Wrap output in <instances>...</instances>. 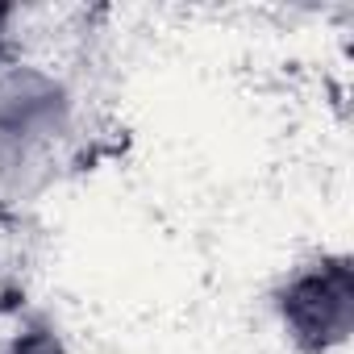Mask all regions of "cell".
Here are the masks:
<instances>
[{
    "label": "cell",
    "instance_id": "1",
    "mask_svg": "<svg viewBox=\"0 0 354 354\" xmlns=\"http://www.w3.org/2000/svg\"><path fill=\"white\" fill-rule=\"evenodd\" d=\"M71 125V92L59 75L13 63L0 67V180L34 167Z\"/></svg>",
    "mask_w": 354,
    "mask_h": 354
},
{
    "label": "cell",
    "instance_id": "2",
    "mask_svg": "<svg viewBox=\"0 0 354 354\" xmlns=\"http://www.w3.org/2000/svg\"><path fill=\"white\" fill-rule=\"evenodd\" d=\"M279 321L288 337L308 354L346 346L354 325V275L346 259H321L300 267L279 292Z\"/></svg>",
    "mask_w": 354,
    "mask_h": 354
},
{
    "label": "cell",
    "instance_id": "3",
    "mask_svg": "<svg viewBox=\"0 0 354 354\" xmlns=\"http://www.w3.org/2000/svg\"><path fill=\"white\" fill-rule=\"evenodd\" d=\"M9 30H13V9L0 5V50H5V42H9Z\"/></svg>",
    "mask_w": 354,
    "mask_h": 354
}]
</instances>
